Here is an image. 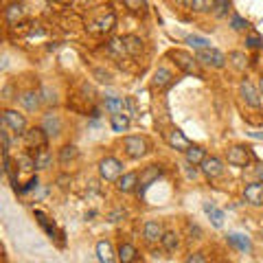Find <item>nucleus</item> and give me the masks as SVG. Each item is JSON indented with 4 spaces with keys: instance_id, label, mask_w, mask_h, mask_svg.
Instances as JSON below:
<instances>
[{
    "instance_id": "1",
    "label": "nucleus",
    "mask_w": 263,
    "mask_h": 263,
    "mask_svg": "<svg viewBox=\"0 0 263 263\" xmlns=\"http://www.w3.org/2000/svg\"><path fill=\"white\" fill-rule=\"evenodd\" d=\"M123 174V164L119 158H114V156H108V158H103L99 162V176H101L105 182H117Z\"/></svg>"
},
{
    "instance_id": "2",
    "label": "nucleus",
    "mask_w": 263,
    "mask_h": 263,
    "mask_svg": "<svg viewBox=\"0 0 263 263\" xmlns=\"http://www.w3.org/2000/svg\"><path fill=\"white\" fill-rule=\"evenodd\" d=\"M162 174H164V169L160 167V164H149V167H145V169L141 171V180H138L136 193H138V195H145L147 189H149Z\"/></svg>"
},
{
    "instance_id": "3",
    "label": "nucleus",
    "mask_w": 263,
    "mask_h": 263,
    "mask_svg": "<svg viewBox=\"0 0 263 263\" xmlns=\"http://www.w3.org/2000/svg\"><path fill=\"white\" fill-rule=\"evenodd\" d=\"M197 64L204 66H213V68H224L226 66V55L217 51V48H206V51H197L195 53Z\"/></svg>"
},
{
    "instance_id": "4",
    "label": "nucleus",
    "mask_w": 263,
    "mask_h": 263,
    "mask_svg": "<svg viewBox=\"0 0 263 263\" xmlns=\"http://www.w3.org/2000/svg\"><path fill=\"white\" fill-rule=\"evenodd\" d=\"M3 127L15 132V134H27V119L15 110H3Z\"/></svg>"
},
{
    "instance_id": "5",
    "label": "nucleus",
    "mask_w": 263,
    "mask_h": 263,
    "mask_svg": "<svg viewBox=\"0 0 263 263\" xmlns=\"http://www.w3.org/2000/svg\"><path fill=\"white\" fill-rule=\"evenodd\" d=\"M123 147H125V154L129 156L132 160H138V158H143V156L147 154V143H145V138H141V136H125Z\"/></svg>"
},
{
    "instance_id": "6",
    "label": "nucleus",
    "mask_w": 263,
    "mask_h": 263,
    "mask_svg": "<svg viewBox=\"0 0 263 263\" xmlns=\"http://www.w3.org/2000/svg\"><path fill=\"white\" fill-rule=\"evenodd\" d=\"M169 57L171 60H176V66L178 68H182L186 75H200V72H197V60L193 55H189L184 51H171Z\"/></svg>"
},
{
    "instance_id": "7",
    "label": "nucleus",
    "mask_w": 263,
    "mask_h": 263,
    "mask_svg": "<svg viewBox=\"0 0 263 263\" xmlns=\"http://www.w3.org/2000/svg\"><path fill=\"white\" fill-rule=\"evenodd\" d=\"M250 160H252V152L248 147L235 145L228 149V164H233V167H246Z\"/></svg>"
},
{
    "instance_id": "8",
    "label": "nucleus",
    "mask_w": 263,
    "mask_h": 263,
    "mask_svg": "<svg viewBox=\"0 0 263 263\" xmlns=\"http://www.w3.org/2000/svg\"><path fill=\"white\" fill-rule=\"evenodd\" d=\"M239 92L243 97V101L250 105V108H261V92L257 88H254L252 81L248 79H243L241 84H239Z\"/></svg>"
},
{
    "instance_id": "9",
    "label": "nucleus",
    "mask_w": 263,
    "mask_h": 263,
    "mask_svg": "<svg viewBox=\"0 0 263 263\" xmlns=\"http://www.w3.org/2000/svg\"><path fill=\"white\" fill-rule=\"evenodd\" d=\"M24 143L29 147H37V149H46V143H48V134L42 127H31L27 129L24 134Z\"/></svg>"
},
{
    "instance_id": "10",
    "label": "nucleus",
    "mask_w": 263,
    "mask_h": 263,
    "mask_svg": "<svg viewBox=\"0 0 263 263\" xmlns=\"http://www.w3.org/2000/svg\"><path fill=\"white\" fill-rule=\"evenodd\" d=\"M243 197H246V202L252 204V206H261L263 204V182H250V184H246L243 189Z\"/></svg>"
},
{
    "instance_id": "11",
    "label": "nucleus",
    "mask_w": 263,
    "mask_h": 263,
    "mask_svg": "<svg viewBox=\"0 0 263 263\" xmlns=\"http://www.w3.org/2000/svg\"><path fill=\"white\" fill-rule=\"evenodd\" d=\"M200 167H202V174L206 178H219L224 174V162H221L217 156H206V160H204Z\"/></svg>"
},
{
    "instance_id": "12",
    "label": "nucleus",
    "mask_w": 263,
    "mask_h": 263,
    "mask_svg": "<svg viewBox=\"0 0 263 263\" xmlns=\"http://www.w3.org/2000/svg\"><path fill=\"white\" fill-rule=\"evenodd\" d=\"M164 233H167V230L162 228L160 221H145V226H143V237H145V241H149V243L162 241Z\"/></svg>"
},
{
    "instance_id": "13",
    "label": "nucleus",
    "mask_w": 263,
    "mask_h": 263,
    "mask_svg": "<svg viewBox=\"0 0 263 263\" xmlns=\"http://www.w3.org/2000/svg\"><path fill=\"white\" fill-rule=\"evenodd\" d=\"M167 143H169L171 147H174V149L184 152V154L193 147V145H191V141H189V138H186L180 129H171V132H169V134H167Z\"/></svg>"
},
{
    "instance_id": "14",
    "label": "nucleus",
    "mask_w": 263,
    "mask_h": 263,
    "mask_svg": "<svg viewBox=\"0 0 263 263\" xmlns=\"http://www.w3.org/2000/svg\"><path fill=\"white\" fill-rule=\"evenodd\" d=\"M114 22H117V18H114V13L110 11L108 15H101V18H97L90 22V31H97V33H108L112 31Z\"/></svg>"
},
{
    "instance_id": "15",
    "label": "nucleus",
    "mask_w": 263,
    "mask_h": 263,
    "mask_svg": "<svg viewBox=\"0 0 263 263\" xmlns=\"http://www.w3.org/2000/svg\"><path fill=\"white\" fill-rule=\"evenodd\" d=\"M97 259L101 263H117V257H114V248L110 241L101 239L97 243Z\"/></svg>"
},
{
    "instance_id": "16",
    "label": "nucleus",
    "mask_w": 263,
    "mask_h": 263,
    "mask_svg": "<svg viewBox=\"0 0 263 263\" xmlns=\"http://www.w3.org/2000/svg\"><path fill=\"white\" fill-rule=\"evenodd\" d=\"M24 13H27L24 5L11 3V5H7V9H5V20H7V24H18V20L24 18Z\"/></svg>"
},
{
    "instance_id": "17",
    "label": "nucleus",
    "mask_w": 263,
    "mask_h": 263,
    "mask_svg": "<svg viewBox=\"0 0 263 263\" xmlns=\"http://www.w3.org/2000/svg\"><path fill=\"white\" fill-rule=\"evenodd\" d=\"M117 189L121 193H132L138 189V176L136 174H125L117 180Z\"/></svg>"
},
{
    "instance_id": "18",
    "label": "nucleus",
    "mask_w": 263,
    "mask_h": 263,
    "mask_svg": "<svg viewBox=\"0 0 263 263\" xmlns=\"http://www.w3.org/2000/svg\"><path fill=\"white\" fill-rule=\"evenodd\" d=\"M20 103L29 112H35V110H40V105H42V97H40V92H35V90H29V92H24L20 97Z\"/></svg>"
},
{
    "instance_id": "19",
    "label": "nucleus",
    "mask_w": 263,
    "mask_h": 263,
    "mask_svg": "<svg viewBox=\"0 0 263 263\" xmlns=\"http://www.w3.org/2000/svg\"><path fill=\"white\" fill-rule=\"evenodd\" d=\"M171 81H174V75H171V70H169V68H164V66H160V68L154 72L152 86H154V88H167Z\"/></svg>"
},
{
    "instance_id": "20",
    "label": "nucleus",
    "mask_w": 263,
    "mask_h": 263,
    "mask_svg": "<svg viewBox=\"0 0 263 263\" xmlns=\"http://www.w3.org/2000/svg\"><path fill=\"white\" fill-rule=\"evenodd\" d=\"M204 213L211 217V221H213V226L215 228L224 226V211H219L213 202H204Z\"/></svg>"
},
{
    "instance_id": "21",
    "label": "nucleus",
    "mask_w": 263,
    "mask_h": 263,
    "mask_svg": "<svg viewBox=\"0 0 263 263\" xmlns=\"http://www.w3.org/2000/svg\"><path fill=\"white\" fill-rule=\"evenodd\" d=\"M117 254H119L121 263H136V257H138V252H136V248L132 243H121Z\"/></svg>"
},
{
    "instance_id": "22",
    "label": "nucleus",
    "mask_w": 263,
    "mask_h": 263,
    "mask_svg": "<svg viewBox=\"0 0 263 263\" xmlns=\"http://www.w3.org/2000/svg\"><path fill=\"white\" fill-rule=\"evenodd\" d=\"M110 125H112L114 132H127L129 129V114H125V112L112 114V117H110Z\"/></svg>"
},
{
    "instance_id": "23",
    "label": "nucleus",
    "mask_w": 263,
    "mask_h": 263,
    "mask_svg": "<svg viewBox=\"0 0 263 263\" xmlns=\"http://www.w3.org/2000/svg\"><path fill=\"white\" fill-rule=\"evenodd\" d=\"M42 129L46 132L48 136H57V134H60V129H62L60 119H57L53 112H51V114H46V117H44V123H42Z\"/></svg>"
},
{
    "instance_id": "24",
    "label": "nucleus",
    "mask_w": 263,
    "mask_h": 263,
    "mask_svg": "<svg viewBox=\"0 0 263 263\" xmlns=\"http://www.w3.org/2000/svg\"><path fill=\"white\" fill-rule=\"evenodd\" d=\"M184 158H186V164H202L204 160H206V152L202 149V147H197V145H193L191 149H189L186 154H184Z\"/></svg>"
},
{
    "instance_id": "25",
    "label": "nucleus",
    "mask_w": 263,
    "mask_h": 263,
    "mask_svg": "<svg viewBox=\"0 0 263 263\" xmlns=\"http://www.w3.org/2000/svg\"><path fill=\"white\" fill-rule=\"evenodd\" d=\"M228 243H230V246H235V248H239V250H243V252H250V250H252L250 239H248L246 235H239V233L228 235Z\"/></svg>"
},
{
    "instance_id": "26",
    "label": "nucleus",
    "mask_w": 263,
    "mask_h": 263,
    "mask_svg": "<svg viewBox=\"0 0 263 263\" xmlns=\"http://www.w3.org/2000/svg\"><path fill=\"white\" fill-rule=\"evenodd\" d=\"M108 55L112 57H123L127 55V48H125V42H123V37H114L108 42Z\"/></svg>"
},
{
    "instance_id": "27",
    "label": "nucleus",
    "mask_w": 263,
    "mask_h": 263,
    "mask_svg": "<svg viewBox=\"0 0 263 263\" xmlns=\"http://www.w3.org/2000/svg\"><path fill=\"white\" fill-rule=\"evenodd\" d=\"M123 42H125L127 55H138V53H141V48H143L141 37H136V35H125V37H123Z\"/></svg>"
},
{
    "instance_id": "28",
    "label": "nucleus",
    "mask_w": 263,
    "mask_h": 263,
    "mask_svg": "<svg viewBox=\"0 0 263 263\" xmlns=\"http://www.w3.org/2000/svg\"><path fill=\"white\" fill-rule=\"evenodd\" d=\"M105 105V110H110L112 114H119L125 110V99H119V97H110V99H105L103 101Z\"/></svg>"
},
{
    "instance_id": "29",
    "label": "nucleus",
    "mask_w": 263,
    "mask_h": 263,
    "mask_svg": "<svg viewBox=\"0 0 263 263\" xmlns=\"http://www.w3.org/2000/svg\"><path fill=\"white\" fill-rule=\"evenodd\" d=\"M51 152L48 149H40L37 152V156H35V169L37 171H44V169H48L51 167Z\"/></svg>"
},
{
    "instance_id": "30",
    "label": "nucleus",
    "mask_w": 263,
    "mask_h": 263,
    "mask_svg": "<svg viewBox=\"0 0 263 263\" xmlns=\"http://www.w3.org/2000/svg\"><path fill=\"white\" fill-rule=\"evenodd\" d=\"M186 44H191L195 48V53L197 51H206V48H211V42L206 37H200V35H189L186 37Z\"/></svg>"
},
{
    "instance_id": "31",
    "label": "nucleus",
    "mask_w": 263,
    "mask_h": 263,
    "mask_svg": "<svg viewBox=\"0 0 263 263\" xmlns=\"http://www.w3.org/2000/svg\"><path fill=\"white\" fill-rule=\"evenodd\" d=\"M178 235L174 233V230H167V233H164V237H162V246H164V250L167 252H174L176 248H178Z\"/></svg>"
},
{
    "instance_id": "32",
    "label": "nucleus",
    "mask_w": 263,
    "mask_h": 263,
    "mask_svg": "<svg viewBox=\"0 0 263 263\" xmlns=\"http://www.w3.org/2000/svg\"><path fill=\"white\" fill-rule=\"evenodd\" d=\"M75 158H77V147L75 145H64L62 149H60V162L62 164L75 160Z\"/></svg>"
},
{
    "instance_id": "33",
    "label": "nucleus",
    "mask_w": 263,
    "mask_h": 263,
    "mask_svg": "<svg viewBox=\"0 0 263 263\" xmlns=\"http://www.w3.org/2000/svg\"><path fill=\"white\" fill-rule=\"evenodd\" d=\"M228 60L233 62V66H235L237 70H243V68H246V64H248V60H246V55H243V53H239V51H233V53L228 55Z\"/></svg>"
},
{
    "instance_id": "34",
    "label": "nucleus",
    "mask_w": 263,
    "mask_h": 263,
    "mask_svg": "<svg viewBox=\"0 0 263 263\" xmlns=\"http://www.w3.org/2000/svg\"><path fill=\"white\" fill-rule=\"evenodd\" d=\"M18 167H20V171H33L35 169V158H31V156H20Z\"/></svg>"
},
{
    "instance_id": "35",
    "label": "nucleus",
    "mask_w": 263,
    "mask_h": 263,
    "mask_svg": "<svg viewBox=\"0 0 263 263\" xmlns=\"http://www.w3.org/2000/svg\"><path fill=\"white\" fill-rule=\"evenodd\" d=\"M230 9V3H226V0H217V3H213V13L215 15H226Z\"/></svg>"
},
{
    "instance_id": "36",
    "label": "nucleus",
    "mask_w": 263,
    "mask_h": 263,
    "mask_svg": "<svg viewBox=\"0 0 263 263\" xmlns=\"http://www.w3.org/2000/svg\"><path fill=\"white\" fill-rule=\"evenodd\" d=\"M230 27L235 31H246L248 29V20H243L241 15H233V20H230Z\"/></svg>"
},
{
    "instance_id": "37",
    "label": "nucleus",
    "mask_w": 263,
    "mask_h": 263,
    "mask_svg": "<svg viewBox=\"0 0 263 263\" xmlns=\"http://www.w3.org/2000/svg\"><path fill=\"white\" fill-rule=\"evenodd\" d=\"M246 46H248V48H261L263 46V40L257 35V33H250V35L246 37Z\"/></svg>"
},
{
    "instance_id": "38",
    "label": "nucleus",
    "mask_w": 263,
    "mask_h": 263,
    "mask_svg": "<svg viewBox=\"0 0 263 263\" xmlns=\"http://www.w3.org/2000/svg\"><path fill=\"white\" fill-rule=\"evenodd\" d=\"M189 7H191L193 11H209L213 9V3H202V0H193V3H186Z\"/></svg>"
},
{
    "instance_id": "39",
    "label": "nucleus",
    "mask_w": 263,
    "mask_h": 263,
    "mask_svg": "<svg viewBox=\"0 0 263 263\" xmlns=\"http://www.w3.org/2000/svg\"><path fill=\"white\" fill-rule=\"evenodd\" d=\"M184 263H206V259H204L202 252H191L189 257L184 259Z\"/></svg>"
},
{
    "instance_id": "40",
    "label": "nucleus",
    "mask_w": 263,
    "mask_h": 263,
    "mask_svg": "<svg viewBox=\"0 0 263 263\" xmlns=\"http://www.w3.org/2000/svg\"><path fill=\"white\" fill-rule=\"evenodd\" d=\"M42 95H44V97H42V101H44V103H48V105H55V103H57L55 92H51L48 88H44V90H42Z\"/></svg>"
},
{
    "instance_id": "41",
    "label": "nucleus",
    "mask_w": 263,
    "mask_h": 263,
    "mask_svg": "<svg viewBox=\"0 0 263 263\" xmlns=\"http://www.w3.org/2000/svg\"><path fill=\"white\" fill-rule=\"evenodd\" d=\"M0 141H3V154H9V134H7V127H3V132H0Z\"/></svg>"
},
{
    "instance_id": "42",
    "label": "nucleus",
    "mask_w": 263,
    "mask_h": 263,
    "mask_svg": "<svg viewBox=\"0 0 263 263\" xmlns=\"http://www.w3.org/2000/svg\"><path fill=\"white\" fill-rule=\"evenodd\" d=\"M125 7H129L132 11H143L147 5H145V3H132V0H127V3H125Z\"/></svg>"
},
{
    "instance_id": "43",
    "label": "nucleus",
    "mask_w": 263,
    "mask_h": 263,
    "mask_svg": "<svg viewBox=\"0 0 263 263\" xmlns=\"http://www.w3.org/2000/svg\"><path fill=\"white\" fill-rule=\"evenodd\" d=\"M37 184H40V182H37V176H35V178H31V182H29L27 186H22V189H20V193H27V191H31V189H35Z\"/></svg>"
},
{
    "instance_id": "44",
    "label": "nucleus",
    "mask_w": 263,
    "mask_h": 263,
    "mask_svg": "<svg viewBox=\"0 0 263 263\" xmlns=\"http://www.w3.org/2000/svg\"><path fill=\"white\" fill-rule=\"evenodd\" d=\"M257 178H259V182H263V162L257 167Z\"/></svg>"
},
{
    "instance_id": "45",
    "label": "nucleus",
    "mask_w": 263,
    "mask_h": 263,
    "mask_svg": "<svg viewBox=\"0 0 263 263\" xmlns=\"http://www.w3.org/2000/svg\"><path fill=\"white\" fill-rule=\"evenodd\" d=\"M259 92H261V99H263V77L259 79Z\"/></svg>"
}]
</instances>
